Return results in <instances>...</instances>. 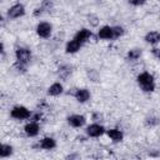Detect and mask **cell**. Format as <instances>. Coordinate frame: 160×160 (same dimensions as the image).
Listing matches in <instances>:
<instances>
[{"mask_svg": "<svg viewBox=\"0 0 160 160\" xmlns=\"http://www.w3.org/2000/svg\"><path fill=\"white\" fill-rule=\"evenodd\" d=\"M11 116L14 118V119H19V120H24V119H29L30 116H31V112H30V110L28 109V108H25V106H21V105H19V106H14L12 109H11Z\"/></svg>", "mask_w": 160, "mask_h": 160, "instance_id": "7a4b0ae2", "label": "cell"}, {"mask_svg": "<svg viewBox=\"0 0 160 160\" xmlns=\"http://www.w3.org/2000/svg\"><path fill=\"white\" fill-rule=\"evenodd\" d=\"M90 36H91V31H90V30H88V29H81V30H79V31L76 32V35H75L74 39L82 44V42L88 41V40L90 39Z\"/></svg>", "mask_w": 160, "mask_h": 160, "instance_id": "8fae6325", "label": "cell"}, {"mask_svg": "<svg viewBox=\"0 0 160 160\" xmlns=\"http://www.w3.org/2000/svg\"><path fill=\"white\" fill-rule=\"evenodd\" d=\"M85 118L82 116V115H78V114H75V115H71V116H69L68 118V122L72 126V128H80V126H82L84 124H85Z\"/></svg>", "mask_w": 160, "mask_h": 160, "instance_id": "ba28073f", "label": "cell"}, {"mask_svg": "<svg viewBox=\"0 0 160 160\" xmlns=\"http://www.w3.org/2000/svg\"><path fill=\"white\" fill-rule=\"evenodd\" d=\"M145 41L149 44H158L160 41V32L158 31H150L145 35Z\"/></svg>", "mask_w": 160, "mask_h": 160, "instance_id": "2e32d148", "label": "cell"}, {"mask_svg": "<svg viewBox=\"0 0 160 160\" xmlns=\"http://www.w3.org/2000/svg\"><path fill=\"white\" fill-rule=\"evenodd\" d=\"M15 56H16V61L22 62V64H28L31 59V52L25 48H18L15 50Z\"/></svg>", "mask_w": 160, "mask_h": 160, "instance_id": "277c9868", "label": "cell"}, {"mask_svg": "<svg viewBox=\"0 0 160 160\" xmlns=\"http://www.w3.org/2000/svg\"><path fill=\"white\" fill-rule=\"evenodd\" d=\"M58 74H59L60 78L65 79V78H68V76L71 74V68H70L69 65H61V66L59 68V70H58Z\"/></svg>", "mask_w": 160, "mask_h": 160, "instance_id": "ac0fdd59", "label": "cell"}, {"mask_svg": "<svg viewBox=\"0 0 160 160\" xmlns=\"http://www.w3.org/2000/svg\"><path fill=\"white\" fill-rule=\"evenodd\" d=\"M75 99L79 102H86L90 99V91L88 89H78L75 91Z\"/></svg>", "mask_w": 160, "mask_h": 160, "instance_id": "30bf717a", "label": "cell"}, {"mask_svg": "<svg viewBox=\"0 0 160 160\" xmlns=\"http://www.w3.org/2000/svg\"><path fill=\"white\" fill-rule=\"evenodd\" d=\"M112 30H114V38H119L124 34V29L120 28V26H114Z\"/></svg>", "mask_w": 160, "mask_h": 160, "instance_id": "ffe728a7", "label": "cell"}, {"mask_svg": "<svg viewBox=\"0 0 160 160\" xmlns=\"http://www.w3.org/2000/svg\"><path fill=\"white\" fill-rule=\"evenodd\" d=\"M99 38L100 39H105V40H110V39H114V30L111 26H102L100 28L99 30Z\"/></svg>", "mask_w": 160, "mask_h": 160, "instance_id": "9c48e42d", "label": "cell"}, {"mask_svg": "<svg viewBox=\"0 0 160 160\" xmlns=\"http://www.w3.org/2000/svg\"><path fill=\"white\" fill-rule=\"evenodd\" d=\"M154 52L156 54V56H158V59L160 60V51H156V49H154Z\"/></svg>", "mask_w": 160, "mask_h": 160, "instance_id": "603a6c76", "label": "cell"}, {"mask_svg": "<svg viewBox=\"0 0 160 160\" xmlns=\"http://www.w3.org/2000/svg\"><path fill=\"white\" fill-rule=\"evenodd\" d=\"M138 84L140 85V88L146 91V92H151L155 90V82H154V76L150 72H141L138 76Z\"/></svg>", "mask_w": 160, "mask_h": 160, "instance_id": "6da1fadb", "label": "cell"}, {"mask_svg": "<svg viewBox=\"0 0 160 160\" xmlns=\"http://www.w3.org/2000/svg\"><path fill=\"white\" fill-rule=\"evenodd\" d=\"M39 130H40V128H39L38 121H30L24 128V131L28 136H36L39 134Z\"/></svg>", "mask_w": 160, "mask_h": 160, "instance_id": "52a82bcc", "label": "cell"}, {"mask_svg": "<svg viewBox=\"0 0 160 160\" xmlns=\"http://www.w3.org/2000/svg\"><path fill=\"white\" fill-rule=\"evenodd\" d=\"M80 48H81V42H79L78 40L72 39V40H70V41L66 44L65 50H66V52H69V54H74V52H76L78 50H80Z\"/></svg>", "mask_w": 160, "mask_h": 160, "instance_id": "7c38bea8", "label": "cell"}, {"mask_svg": "<svg viewBox=\"0 0 160 160\" xmlns=\"http://www.w3.org/2000/svg\"><path fill=\"white\" fill-rule=\"evenodd\" d=\"M106 134H108V136L112 140V141H121L122 140V132L119 130V129H110V130H108L106 131Z\"/></svg>", "mask_w": 160, "mask_h": 160, "instance_id": "9a60e30c", "label": "cell"}, {"mask_svg": "<svg viewBox=\"0 0 160 160\" xmlns=\"http://www.w3.org/2000/svg\"><path fill=\"white\" fill-rule=\"evenodd\" d=\"M12 154V146L8 144H2L0 148V156L1 158H8Z\"/></svg>", "mask_w": 160, "mask_h": 160, "instance_id": "e0dca14e", "label": "cell"}, {"mask_svg": "<svg viewBox=\"0 0 160 160\" xmlns=\"http://www.w3.org/2000/svg\"><path fill=\"white\" fill-rule=\"evenodd\" d=\"M129 2L131 5H135V6H140V5H144L146 2V0H129Z\"/></svg>", "mask_w": 160, "mask_h": 160, "instance_id": "44dd1931", "label": "cell"}, {"mask_svg": "<svg viewBox=\"0 0 160 160\" xmlns=\"http://www.w3.org/2000/svg\"><path fill=\"white\" fill-rule=\"evenodd\" d=\"M141 55V50L140 49H131L128 51V59L129 60H138Z\"/></svg>", "mask_w": 160, "mask_h": 160, "instance_id": "d6986e66", "label": "cell"}, {"mask_svg": "<svg viewBox=\"0 0 160 160\" xmlns=\"http://www.w3.org/2000/svg\"><path fill=\"white\" fill-rule=\"evenodd\" d=\"M56 146V141L52 139V138H44L41 141H40V148L41 149H45V150H51Z\"/></svg>", "mask_w": 160, "mask_h": 160, "instance_id": "4fadbf2b", "label": "cell"}, {"mask_svg": "<svg viewBox=\"0 0 160 160\" xmlns=\"http://www.w3.org/2000/svg\"><path fill=\"white\" fill-rule=\"evenodd\" d=\"M105 132V129L104 126L99 125V124H91L86 128V134L91 138H98V136H101L102 134Z\"/></svg>", "mask_w": 160, "mask_h": 160, "instance_id": "8992f818", "label": "cell"}, {"mask_svg": "<svg viewBox=\"0 0 160 160\" xmlns=\"http://www.w3.org/2000/svg\"><path fill=\"white\" fill-rule=\"evenodd\" d=\"M30 118H31L32 121H39L40 118H41V114H34V115H31Z\"/></svg>", "mask_w": 160, "mask_h": 160, "instance_id": "7402d4cb", "label": "cell"}, {"mask_svg": "<svg viewBox=\"0 0 160 160\" xmlns=\"http://www.w3.org/2000/svg\"><path fill=\"white\" fill-rule=\"evenodd\" d=\"M51 31H52V26H51V24H49L46 21L39 22L38 26H36V34L40 38H44V39L49 38L51 35Z\"/></svg>", "mask_w": 160, "mask_h": 160, "instance_id": "3957f363", "label": "cell"}, {"mask_svg": "<svg viewBox=\"0 0 160 160\" xmlns=\"http://www.w3.org/2000/svg\"><path fill=\"white\" fill-rule=\"evenodd\" d=\"M25 14V8L24 5L21 4H15L12 5L9 10H8V16L11 18V19H16V18H20Z\"/></svg>", "mask_w": 160, "mask_h": 160, "instance_id": "5b68a950", "label": "cell"}, {"mask_svg": "<svg viewBox=\"0 0 160 160\" xmlns=\"http://www.w3.org/2000/svg\"><path fill=\"white\" fill-rule=\"evenodd\" d=\"M62 90H64V88H62V85L60 82H54L48 89V94L51 95V96H58V95H60L62 92Z\"/></svg>", "mask_w": 160, "mask_h": 160, "instance_id": "5bb4252c", "label": "cell"}]
</instances>
